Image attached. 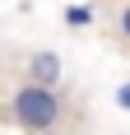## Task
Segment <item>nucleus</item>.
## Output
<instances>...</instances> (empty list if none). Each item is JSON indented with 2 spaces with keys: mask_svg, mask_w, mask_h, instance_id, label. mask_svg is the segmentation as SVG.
<instances>
[{
  "mask_svg": "<svg viewBox=\"0 0 130 135\" xmlns=\"http://www.w3.org/2000/svg\"><path fill=\"white\" fill-rule=\"evenodd\" d=\"M9 117H14V126H23L28 135H51L56 126H61V117H65V103H61V93H56L51 84H19L14 89V98H9Z\"/></svg>",
  "mask_w": 130,
  "mask_h": 135,
  "instance_id": "nucleus-1",
  "label": "nucleus"
},
{
  "mask_svg": "<svg viewBox=\"0 0 130 135\" xmlns=\"http://www.w3.org/2000/svg\"><path fill=\"white\" fill-rule=\"evenodd\" d=\"M28 79L56 89V84H61V56H56V51H33V56H28Z\"/></svg>",
  "mask_w": 130,
  "mask_h": 135,
  "instance_id": "nucleus-2",
  "label": "nucleus"
},
{
  "mask_svg": "<svg viewBox=\"0 0 130 135\" xmlns=\"http://www.w3.org/2000/svg\"><path fill=\"white\" fill-rule=\"evenodd\" d=\"M65 23H70V28L93 23V9H88V5H70V9H65Z\"/></svg>",
  "mask_w": 130,
  "mask_h": 135,
  "instance_id": "nucleus-3",
  "label": "nucleus"
},
{
  "mask_svg": "<svg viewBox=\"0 0 130 135\" xmlns=\"http://www.w3.org/2000/svg\"><path fill=\"white\" fill-rule=\"evenodd\" d=\"M116 103H121V107L130 112V84H126V89H116Z\"/></svg>",
  "mask_w": 130,
  "mask_h": 135,
  "instance_id": "nucleus-4",
  "label": "nucleus"
},
{
  "mask_svg": "<svg viewBox=\"0 0 130 135\" xmlns=\"http://www.w3.org/2000/svg\"><path fill=\"white\" fill-rule=\"evenodd\" d=\"M121 33H126V37H130V5H126V9H121Z\"/></svg>",
  "mask_w": 130,
  "mask_h": 135,
  "instance_id": "nucleus-5",
  "label": "nucleus"
}]
</instances>
